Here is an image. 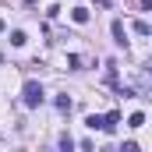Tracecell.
<instances>
[{
    "label": "cell",
    "instance_id": "obj_13",
    "mask_svg": "<svg viewBox=\"0 0 152 152\" xmlns=\"http://www.w3.org/2000/svg\"><path fill=\"white\" fill-rule=\"evenodd\" d=\"M0 60H4V57H0Z\"/></svg>",
    "mask_w": 152,
    "mask_h": 152
},
{
    "label": "cell",
    "instance_id": "obj_4",
    "mask_svg": "<svg viewBox=\"0 0 152 152\" xmlns=\"http://www.w3.org/2000/svg\"><path fill=\"white\" fill-rule=\"evenodd\" d=\"M71 18H75V25H85V21H88V7H75Z\"/></svg>",
    "mask_w": 152,
    "mask_h": 152
},
{
    "label": "cell",
    "instance_id": "obj_2",
    "mask_svg": "<svg viewBox=\"0 0 152 152\" xmlns=\"http://www.w3.org/2000/svg\"><path fill=\"white\" fill-rule=\"evenodd\" d=\"M117 124H120V113H117V110L103 113V131H106V134H110V131H117Z\"/></svg>",
    "mask_w": 152,
    "mask_h": 152
},
{
    "label": "cell",
    "instance_id": "obj_5",
    "mask_svg": "<svg viewBox=\"0 0 152 152\" xmlns=\"http://www.w3.org/2000/svg\"><path fill=\"white\" fill-rule=\"evenodd\" d=\"M71 106H75V103H71L67 96H60V99H57V110H60V113H71Z\"/></svg>",
    "mask_w": 152,
    "mask_h": 152
},
{
    "label": "cell",
    "instance_id": "obj_1",
    "mask_svg": "<svg viewBox=\"0 0 152 152\" xmlns=\"http://www.w3.org/2000/svg\"><path fill=\"white\" fill-rule=\"evenodd\" d=\"M42 99H46V96H42V85H39L36 78H28V81L21 85V103H25L28 110H36V106H42Z\"/></svg>",
    "mask_w": 152,
    "mask_h": 152
},
{
    "label": "cell",
    "instance_id": "obj_8",
    "mask_svg": "<svg viewBox=\"0 0 152 152\" xmlns=\"http://www.w3.org/2000/svg\"><path fill=\"white\" fill-rule=\"evenodd\" d=\"M134 32H138V36H149L152 25H149V21H134Z\"/></svg>",
    "mask_w": 152,
    "mask_h": 152
},
{
    "label": "cell",
    "instance_id": "obj_12",
    "mask_svg": "<svg viewBox=\"0 0 152 152\" xmlns=\"http://www.w3.org/2000/svg\"><path fill=\"white\" fill-rule=\"evenodd\" d=\"M4 28H7V25H4V18H0V32H4Z\"/></svg>",
    "mask_w": 152,
    "mask_h": 152
},
{
    "label": "cell",
    "instance_id": "obj_7",
    "mask_svg": "<svg viewBox=\"0 0 152 152\" xmlns=\"http://www.w3.org/2000/svg\"><path fill=\"white\" fill-rule=\"evenodd\" d=\"M57 145H60V149H67V152L75 149V142H71V134H60V138H57Z\"/></svg>",
    "mask_w": 152,
    "mask_h": 152
},
{
    "label": "cell",
    "instance_id": "obj_3",
    "mask_svg": "<svg viewBox=\"0 0 152 152\" xmlns=\"http://www.w3.org/2000/svg\"><path fill=\"white\" fill-rule=\"evenodd\" d=\"M110 32H113V42H120V46L127 42V32H124V21H120V18H117L113 25H110Z\"/></svg>",
    "mask_w": 152,
    "mask_h": 152
},
{
    "label": "cell",
    "instance_id": "obj_6",
    "mask_svg": "<svg viewBox=\"0 0 152 152\" xmlns=\"http://www.w3.org/2000/svg\"><path fill=\"white\" fill-rule=\"evenodd\" d=\"M85 124H88L92 131H103V117H99V113H92V117H88V120H85Z\"/></svg>",
    "mask_w": 152,
    "mask_h": 152
},
{
    "label": "cell",
    "instance_id": "obj_9",
    "mask_svg": "<svg viewBox=\"0 0 152 152\" xmlns=\"http://www.w3.org/2000/svg\"><path fill=\"white\" fill-rule=\"evenodd\" d=\"M142 124H145V117H142V113H131V117H127V127H142Z\"/></svg>",
    "mask_w": 152,
    "mask_h": 152
},
{
    "label": "cell",
    "instance_id": "obj_11",
    "mask_svg": "<svg viewBox=\"0 0 152 152\" xmlns=\"http://www.w3.org/2000/svg\"><path fill=\"white\" fill-rule=\"evenodd\" d=\"M96 4H99V7H110V4H113V0H96Z\"/></svg>",
    "mask_w": 152,
    "mask_h": 152
},
{
    "label": "cell",
    "instance_id": "obj_10",
    "mask_svg": "<svg viewBox=\"0 0 152 152\" xmlns=\"http://www.w3.org/2000/svg\"><path fill=\"white\" fill-rule=\"evenodd\" d=\"M11 42H14V46H25V32H18V28H14V32H11Z\"/></svg>",
    "mask_w": 152,
    "mask_h": 152
}]
</instances>
